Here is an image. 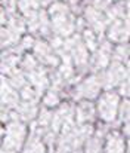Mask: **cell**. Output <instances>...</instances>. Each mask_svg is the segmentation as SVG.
Masks as SVG:
<instances>
[{"instance_id":"2","label":"cell","mask_w":130,"mask_h":153,"mask_svg":"<svg viewBox=\"0 0 130 153\" xmlns=\"http://www.w3.org/2000/svg\"><path fill=\"white\" fill-rule=\"evenodd\" d=\"M87 153H101V147L96 141H92L89 146H87Z\"/></svg>"},{"instance_id":"1","label":"cell","mask_w":130,"mask_h":153,"mask_svg":"<svg viewBox=\"0 0 130 153\" xmlns=\"http://www.w3.org/2000/svg\"><path fill=\"white\" fill-rule=\"evenodd\" d=\"M108 153H123V141L120 137L114 135L108 141Z\"/></svg>"}]
</instances>
